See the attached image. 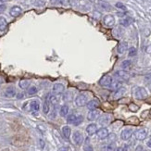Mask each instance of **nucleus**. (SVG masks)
I'll return each mask as SVG.
<instances>
[{
    "mask_svg": "<svg viewBox=\"0 0 151 151\" xmlns=\"http://www.w3.org/2000/svg\"><path fill=\"white\" fill-rule=\"evenodd\" d=\"M131 66H132V61L131 60H124L121 63V68L123 70H128Z\"/></svg>",
    "mask_w": 151,
    "mask_h": 151,
    "instance_id": "obj_28",
    "label": "nucleus"
},
{
    "mask_svg": "<svg viewBox=\"0 0 151 151\" xmlns=\"http://www.w3.org/2000/svg\"><path fill=\"white\" fill-rule=\"evenodd\" d=\"M128 49V44L126 42H120L117 47V51L119 54H123Z\"/></svg>",
    "mask_w": 151,
    "mask_h": 151,
    "instance_id": "obj_15",
    "label": "nucleus"
},
{
    "mask_svg": "<svg viewBox=\"0 0 151 151\" xmlns=\"http://www.w3.org/2000/svg\"><path fill=\"white\" fill-rule=\"evenodd\" d=\"M115 150H116V146H115L114 143H110L107 147V149H106V151H115Z\"/></svg>",
    "mask_w": 151,
    "mask_h": 151,
    "instance_id": "obj_35",
    "label": "nucleus"
},
{
    "mask_svg": "<svg viewBox=\"0 0 151 151\" xmlns=\"http://www.w3.org/2000/svg\"><path fill=\"white\" fill-rule=\"evenodd\" d=\"M133 134V129L132 128H125L124 130H122L121 133H120V138L122 140H128L131 138Z\"/></svg>",
    "mask_w": 151,
    "mask_h": 151,
    "instance_id": "obj_7",
    "label": "nucleus"
},
{
    "mask_svg": "<svg viewBox=\"0 0 151 151\" xmlns=\"http://www.w3.org/2000/svg\"><path fill=\"white\" fill-rule=\"evenodd\" d=\"M103 22L107 27H112L115 24V19L112 15H107L104 17Z\"/></svg>",
    "mask_w": 151,
    "mask_h": 151,
    "instance_id": "obj_8",
    "label": "nucleus"
},
{
    "mask_svg": "<svg viewBox=\"0 0 151 151\" xmlns=\"http://www.w3.org/2000/svg\"><path fill=\"white\" fill-rule=\"evenodd\" d=\"M134 134H135V137H136L137 140L143 141L146 139V137L147 135V130L145 129H139L135 132Z\"/></svg>",
    "mask_w": 151,
    "mask_h": 151,
    "instance_id": "obj_9",
    "label": "nucleus"
},
{
    "mask_svg": "<svg viewBox=\"0 0 151 151\" xmlns=\"http://www.w3.org/2000/svg\"><path fill=\"white\" fill-rule=\"evenodd\" d=\"M6 9H7V7H6V5H0V14L1 13H3L4 11L6 10Z\"/></svg>",
    "mask_w": 151,
    "mask_h": 151,
    "instance_id": "obj_42",
    "label": "nucleus"
},
{
    "mask_svg": "<svg viewBox=\"0 0 151 151\" xmlns=\"http://www.w3.org/2000/svg\"><path fill=\"white\" fill-rule=\"evenodd\" d=\"M5 96L7 97H9V98L14 97L16 96V89L13 86L8 87V88L6 89V91H5Z\"/></svg>",
    "mask_w": 151,
    "mask_h": 151,
    "instance_id": "obj_16",
    "label": "nucleus"
},
{
    "mask_svg": "<svg viewBox=\"0 0 151 151\" xmlns=\"http://www.w3.org/2000/svg\"><path fill=\"white\" fill-rule=\"evenodd\" d=\"M75 118H76V115H74V114H71V115H69V116H68V118H67V121H68L69 123H73V121H74Z\"/></svg>",
    "mask_w": 151,
    "mask_h": 151,
    "instance_id": "obj_36",
    "label": "nucleus"
},
{
    "mask_svg": "<svg viewBox=\"0 0 151 151\" xmlns=\"http://www.w3.org/2000/svg\"><path fill=\"white\" fill-rule=\"evenodd\" d=\"M68 112H69V107H68L67 105H64V106H62V107L60 108V110H59L60 116L64 117V116H66V115L68 114Z\"/></svg>",
    "mask_w": 151,
    "mask_h": 151,
    "instance_id": "obj_26",
    "label": "nucleus"
},
{
    "mask_svg": "<svg viewBox=\"0 0 151 151\" xmlns=\"http://www.w3.org/2000/svg\"><path fill=\"white\" fill-rule=\"evenodd\" d=\"M129 108L131 111H133V112H136L138 109H139V107L137 106V105H135V104H133V103H132V104H130L129 105Z\"/></svg>",
    "mask_w": 151,
    "mask_h": 151,
    "instance_id": "obj_32",
    "label": "nucleus"
},
{
    "mask_svg": "<svg viewBox=\"0 0 151 151\" xmlns=\"http://www.w3.org/2000/svg\"><path fill=\"white\" fill-rule=\"evenodd\" d=\"M132 22H133V20H132L131 18H125V19L120 21V25H122V26H124V27H128Z\"/></svg>",
    "mask_w": 151,
    "mask_h": 151,
    "instance_id": "obj_23",
    "label": "nucleus"
},
{
    "mask_svg": "<svg viewBox=\"0 0 151 151\" xmlns=\"http://www.w3.org/2000/svg\"><path fill=\"white\" fill-rule=\"evenodd\" d=\"M64 89H65V87L62 84L58 83V84H54V86L52 88V91H53V93L56 94V95H59V94H62V93L64 92Z\"/></svg>",
    "mask_w": 151,
    "mask_h": 151,
    "instance_id": "obj_10",
    "label": "nucleus"
},
{
    "mask_svg": "<svg viewBox=\"0 0 151 151\" xmlns=\"http://www.w3.org/2000/svg\"><path fill=\"white\" fill-rule=\"evenodd\" d=\"M147 147H151V138L148 140V142L147 143Z\"/></svg>",
    "mask_w": 151,
    "mask_h": 151,
    "instance_id": "obj_48",
    "label": "nucleus"
},
{
    "mask_svg": "<svg viewBox=\"0 0 151 151\" xmlns=\"http://www.w3.org/2000/svg\"><path fill=\"white\" fill-rule=\"evenodd\" d=\"M71 128L69 127V126H63L62 127V134H63V136H64L65 138H70V136H71Z\"/></svg>",
    "mask_w": 151,
    "mask_h": 151,
    "instance_id": "obj_22",
    "label": "nucleus"
},
{
    "mask_svg": "<svg viewBox=\"0 0 151 151\" xmlns=\"http://www.w3.org/2000/svg\"><path fill=\"white\" fill-rule=\"evenodd\" d=\"M98 5H99L100 8H101L102 9H104V10H107V11L111 10V6L108 4L107 1H105V0H99Z\"/></svg>",
    "mask_w": 151,
    "mask_h": 151,
    "instance_id": "obj_17",
    "label": "nucleus"
},
{
    "mask_svg": "<svg viewBox=\"0 0 151 151\" xmlns=\"http://www.w3.org/2000/svg\"><path fill=\"white\" fill-rule=\"evenodd\" d=\"M128 149V147L125 145V146H123V147H118L117 148V150L116 151H127Z\"/></svg>",
    "mask_w": 151,
    "mask_h": 151,
    "instance_id": "obj_41",
    "label": "nucleus"
},
{
    "mask_svg": "<svg viewBox=\"0 0 151 151\" xmlns=\"http://www.w3.org/2000/svg\"><path fill=\"white\" fill-rule=\"evenodd\" d=\"M117 139V136L115 133H108V141L109 143H114Z\"/></svg>",
    "mask_w": 151,
    "mask_h": 151,
    "instance_id": "obj_30",
    "label": "nucleus"
},
{
    "mask_svg": "<svg viewBox=\"0 0 151 151\" xmlns=\"http://www.w3.org/2000/svg\"><path fill=\"white\" fill-rule=\"evenodd\" d=\"M126 92V89L124 88V87H120L119 88L118 90H116V92H115V94H114V99H119L121 97H123V95H124V93Z\"/></svg>",
    "mask_w": 151,
    "mask_h": 151,
    "instance_id": "obj_19",
    "label": "nucleus"
},
{
    "mask_svg": "<svg viewBox=\"0 0 151 151\" xmlns=\"http://www.w3.org/2000/svg\"><path fill=\"white\" fill-rule=\"evenodd\" d=\"M63 99H64L65 101H71V99H72V94H71L70 92H67L64 95V97H63Z\"/></svg>",
    "mask_w": 151,
    "mask_h": 151,
    "instance_id": "obj_33",
    "label": "nucleus"
},
{
    "mask_svg": "<svg viewBox=\"0 0 151 151\" xmlns=\"http://www.w3.org/2000/svg\"><path fill=\"white\" fill-rule=\"evenodd\" d=\"M115 76L119 79H121V80H128L130 77L129 74L126 71H119L115 72Z\"/></svg>",
    "mask_w": 151,
    "mask_h": 151,
    "instance_id": "obj_18",
    "label": "nucleus"
},
{
    "mask_svg": "<svg viewBox=\"0 0 151 151\" xmlns=\"http://www.w3.org/2000/svg\"><path fill=\"white\" fill-rule=\"evenodd\" d=\"M22 9L21 7H19V6H14V7H12L10 9L9 14H10L12 17L16 18V17L20 16V15L22 14Z\"/></svg>",
    "mask_w": 151,
    "mask_h": 151,
    "instance_id": "obj_11",
    "label": "nucleus"
},
{
    "mask_svg": "<svg viewBox=\"0 0 151 151\" xmlns=\"http://www.w3.org/2000/svg\"><path fill=\"white\" fill-rule=\"evenodd\" d=\"M36 93H37V88L35 86H31L28 89V94H29L30 96L34 95V94H36Z\"/></svg>",
    "mask_w": 151,
    "mask_h": 151,
    "instance_id": "obj_34",
    "label": "nucleus"
},
{
    "mask_svg": "<svg viewBox=\"0 0 151 151\" xmlns=\"http://www.w3.org/2000/svg\"><path fill=\"white\" fill-rule=\"evenodd\" d=\"M6 1H8V0H0V2H6Z\"/></svg>",
    "mask_w": 151,
    "mask_h": 151,
    "instance_id": "obj_50",
    "label": "nucleus"
},
{
    "mask_svg": "<svg viewBox=\"0 0 151 151\" xmlns=\"http://www.w3.org/2000/svg\"><path fill=\"white\" fill-rule=\"evenodd\" d=\"M72 139H73V142L75 143V145L80 146V145H82V143L84 142V136H83V134H82L80 132L77 131V132H75V133H73Z\"/></svg>",
    "mask_w": 151,
    "mask_h": 151,
    "instance_id": "obj_6",
    "label": "nucleus"
},
{
    "mask_svg": "<svg viewBox=\"0 0 151 151\" xmlns=\"http://www.w3.org/2000/svg\"><path fill=\"white\" fill-rule=\"evenodd\" d=\"M135 151H144V148L142 146H137L136 148H135Z\"/></svg>",
    "mask_w": 151,
    "mask_h": 151,
    "instance_id": "obj_45",
    "label": "nucleus"
},
{
    "mask_svg": "<svg viewBox=\"0 0 151 151\" xmlns=\"http://www.w3.org/2000/svg\"><path fill=\"white\" fill-rule=\"evenodd\" d=\"M56 116H57V111H56V108H55L54 107V108L52 109V111H51L50 114H49V118L51 120H54L55 118H56Z\"/></svg>",
    "mask_w": 151,
    "mask_h": 151,
    "instance_id": "obj_38",
    "label": "nucleus"
},
{
    "mask_svg": "<svg viewBox=\"0 0 151 151\" xmlns=\"http://www.w3.org/2000/svg\"><path fill=\"white\" fill-rule=\"evenodd\" d=\"M136 55V49L134 47H131L129 49V56L130 57H133Z\"/></svg>",
    "mask_w": 151,
    "mask_h": 151,
    "instance_id": "obj_40",
    "label": "nucleus"
},
{
    "mask_svg": "<svg viewBox=\"0 0 151 151\" xmlns=\"http://www.w3.org/2000/svg\"><path fill=\"white\" fill-rule=\"evenodd\" d=\"M83 120H84V117L82 116V115H78V116H76L75 120H74V121H73V125H75V126H77V125H79V124H81L82 122H83Z\"/></svg>",
    "mask_w": 151,
    "mask_h": 151,
    "instance_id": "obj_27",
    "label": "nucleus"
},
{
    "mask_svg": "<svg viewBox=\"0 0 151 151\" xmlns=\"http://www.w3.org/2000/svg\"><path fill=\"white\" fill-rule=\"evenodd\" d=\"M109 86H110V88H111L112 90H118V89L120 88V86H121V83L119 82V81H115V82L112 81V83H111V84H110Z\"/></svg>",
    "mask_w": 151,
    "mask_h": 151,
    "instance_id": "obj_25",
    "label": "nucleus"
},
{
    "mask_svg": "<svg viewBox=\"0 0 151 151\" xmlns=\"http://www.w3.org/2000/svg\"><path fill=\"white\" fill-rule=\"evenodd\" d=\"M115 6H116V8H117V9H121V10H124V11L126 10V7H125L122 3H120V2L116 3V5H115Z\"/></svg>",
    "mask_w": 151,
    "mask_h": 151,
    "instance_id": "obj_37",
    "label": "nucleus"
},
{
    "mask_svg": "<svg viewBox=\"0 0 151 151\" xmlns=\"http://www.w3.org/2000/svg\"><path fill=\"white\" fill-rule=\"evenodd\" d=\"M29 85H30V81L27 80V79H22L19 83V86L21 87L22 89H27Z\"/></svg>",
    "mask_w": 151,
    "mask_h": 151,
    "instance_id": "obj_21",
    "label": "nucleus"
},
{
    "mask_svg": "<svg viewBox=\"0 0 151 151\" xmlns=\"http://www.w3.org/2000/svg\"><path fill=\"white\" fill-rule=\"evenodd\" d=\"M30 107L32 111H38L40 109V103L38 100H32L30 104Z\"/></svg>",
    "mask_w": 151,
    "mask_h": 151,
    "instance_id": "obj_20",
    "label": "nucleus"
},
{
    "mask_svg": "<svg viewBox=\"0 0 151 151\" xmlns=\"http://www.w3.org/2000/svg\"><path fill=\"white\" fill-rule=\"evenodd\" d=\"M84 151H94L93 149V147L90 145V144H85V146H84Z\"/></svg>",
    "mask_w": 151,
    "mask_h": 151,
    "instance_id": "obj_39",
    "label": "nucleus"
},
{
    "mask_svg": "<svg viewBox=\"0 0 151 151\" xmlns=\"http://www.w3.org/2000/svg\"><path fill=\"white\" fill-rule=\"evenodd\" d=\"M147 53H149V54H151V44L147 46Z\"/></svg>",
    "mask_w": 151,
    "mask_h": 151,
    "instance_id": "obj_47",
    "label": "nucleus"
},
{
    "mask_svg": "<svg viewBox=\"0 0 151 151\" xmlns=\"http://www.w3.org/2000/svg\"><path fill=\"white\" fill-rule=\"evenodd\" d=\"M112 78L110 75H104L99 81V84L103 87H108L112 83Z\"/></svg>",
    "mask_w": 151,
    "mask_h": 151,
    "instance_id": "obj_4",
    "label": "nucleus"
},
{
    "mask_svg": "<svg viewBox=\"0 0 151 151\" xmlns=\"http://www.w3.org/2000/svg\"><path fill=\"white\" fill-rule=\"evenodd\" d=\"M87 101H88V97L85 95H84V94L79 95L75 98V104L77 107H84V106H85L88 103Z\"/></svg>",
    "mask_w": 151,
    "mask_h": 151,
    "instance_id": "obj_2",
    "label": "nucleus"
},
{
    "mask_svg": "<svg viewBox=\"0 0 151 151\" xmlns=\"http://www.w3.org/2000/svg\"><path fill=\"white\" fill-rule=\"evenodd\" d=\"M49 103H50V104H52V105H53V107H56V106L58 105V97H55V96H51V97H49Z\"/></svg>",
    "mask_w": 151,
    "mask_h": 151,
    "instance_id": "obj_29",
    "label": "nucleus"
},
{
    "mask_svg": "<svg viewBox=\"0 0 151 151\" xmlns=\"http://www.w3.org/2000/svg\"><path fill=\"white\" fill-rule=\"evenodd\" d=\"M50 1L54 5H58V4H61L62 3V0H50Z\"/></svg>",
    "mask_w": 151,
    "mask_h": 151,
    "instance_id": "obj_43",
    "label": "nucleus"
},
{
    "mask_svg": "<svg viewBox=\"0 0 151 151\" xmlns=\"http://www.w3.org/2000/svg\"><path fill=\"white\" fill-rule=\"evenodd\" d=\"M7 26H8V22L6 21V19L1 17L0 18V31H5Z\"/></svg>",
    "mask_w": 151,
    "mask_h": 151,
    "instance_id": "obj_24",
    "label": "nucleus"
},
{
    "mask_svg": "<svg viewBox=\"0 0 151 151\" xmlns=\"http://www.w3.org/2000/svg\"><path fill=\"white\" fill-rule=\"evenodd\" d=\"M39 145H40V147L43 149L44 147V141L40 139V140H39Z\"/></svg>",
    "mask_w": 151,
    "mask_h": 151,
    "instance_id": "obj_44",
    "label": "nucleus"
},
{
    "mask_svg": "<svg viewBox=\"0 0 151 151\" xmlns=\"http://www.w3.org/2000/svg\"><path fill=\"white\" fill-rule=\"evenodd\" d=\"M112 115L111 114H104L98 119V123L102 126H107L111 122Z\"/></svg>",
    "mask_w": 151,
    "mask_h": 151,
    "instance_id": "obj_3",
    "label": "nucleus"
},
{
    "mask_svg": "<svg viewBox=\"0 0 151 151\" xmlns=\"http://www.w3.org/2000/svg\"><path fill=\"white\" fill-rule=\"evenodd\" d=\"M43 111L44 114H47L49 112V104L47 101H45L43 105Z\"/></svg>",
    "mask_w": 151,
    "mask_h": 151,
    "instance_id": "obj_31",
    "label": "nucleus"
},
{
    "mask_svg": "<svg viewBox=\"0 0 151 151\" xmlns=\"http://www.w3.org/2000/svg\"><path fill=\"white\" fill-rule=\"evenodd\" d=\"M99 116H100V111H99V110H97V109H92V110H90V112L88 113L87 119H88V120L94 121V120L98 119Z\"/></svg>",
    "mask_w": 151,
    "mask_h": 151,
    "instance_id": "obj_5",
    "label": "nucleus"
},
{
    "mask_svg": "<svg viewBox=\"0 0 151 151\" xmlns=\"http://www.w3.org/2000/svg\"><path fill=\"white\" fill-rule=\"evenodd\" d=\"M99 105H100V103H99V101H98L97 99H93V100H91V101H89V102L87 103V108H88V109H90V110H92V109H97V108L99 107Z\"/></svg>",
    "mask_w": 151,
    "mask_h": 151,
    "instance_id": "obj_13",
    "label": "nucleus"
},
{
    "mask_svg": "<svg viewBox=\"0 0 151 151\" xmlns=\"http://www.w3.org/2000/svg\"><path fill=\"white\" fill-rule=\"evenodd\" d=\"M86 132L89 135H94L95 133H97V124L95 123H92V124H89L86 128Z\"/></svg>",
    "mask_w": 151,
    "mask_h": 151,
    "instance_id": "obj_14",
    "label": "nucleus"
},
{
    "mask_svg": "<svg viewBox=\"0 0 151 151\" xmlns=\"http://www.w3.org/2000/svg\"><path fill=\"white\" fill-rule=\"evenodd\" d=\"M24 97V95L22 94V93H20V94H17V98L18 99H22V97Z\"/></svg>",
    "mask_w": 151,
    "mask_h": 151,
    "instance_id": "obj_46",
    "label": "nucleus"
},
{
    "mask_svg": "<svg viewBox=\"0 0 151 151\" xmlns=\"http://www.w3.org/2000/svg\"><path fill=\"white\" fill-rule=\"evenodd\" d=\"M67 150H68V148H67V147H62V148H61L59 151H67Z\"/></svg>",
    "mask_w": 151,
    "mask_h": 151,
    "instance_id": "obj_49",
    "label": "nucleus"
},
{
    "mask_svg": "<svg viewBox=\"0 0 151 151\" xmlns=\"http://www.w3.org/2000/svg\"><path fill=\"white\" fill-rule=\"evenodd\" d=\"M134 97L136 99L144 100L147 97V92L144 87H137L134 90Z\"/></svg>",
    "mask_w": 151,
    "mask_h": 151,
    "instance_id": "obj_1",
    "label": "nucleus"
},
{
    "mask_svg": "<svg viewBox=\"0 0 151 151\" xmlns=\"http://www.w3.org/2000/svg\"><path fill=\"white\" fill-rule=\"evenodd\" d=\"M97 136H98V138H99V139H105V138H107V137H108V131L107 128L103 127V128H101V129L97 130Z\"/></svg>",
    "mask_w": 151,
    "mask_h": 151,
    "instance_id": "obj_12",
    "label": "nucleus"
}]
</instances>
